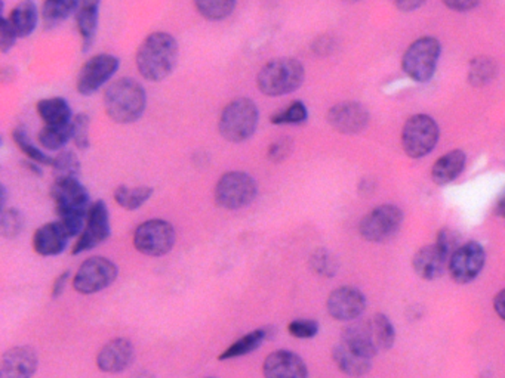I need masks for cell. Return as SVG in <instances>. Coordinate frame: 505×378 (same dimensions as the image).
Returning a JSON list of instances; mask_svg holds the SVG:
<instances>
[{"mask_svg": "<svg viewBox=\"0 0 505 378\" xmlns=\"http://www.w3.org/2000/svg\"><path fill=\"white\" fill-rule=\"evenodd\" d=\"M498 75V65L495 59L490 56H474L469 63L467 70V82L470 86L483 87L492 83Z\"/></svg>", "mask_w": 505, "mask_h": 378, "instance_id": "f546056e", "label": "cell"}, {"mask_svg": "<svg viewBox=\"0 0 505 378\" xmlns=\"http://www.w3.org/2000/svg\"><path fill=\"white\" fill-rule=\"evenodd\" d=\"M271 337V328H257V330L247 333V334L236 340L230 347H227L223 353L219 354V361H228V359L242 358L247 354L252 353L259 347L263 346L266 340Z\"/></svg>", "mask_w": 505, "mask_h": 378, "instance_id": "83f0119b", "label": "cell"}, {"mask_svg": "<svg viewBox=\"0 0 505 378\" xmlns=\"http://www.w3.org/2000/svg\"><path fill=\"white\" fill-rule=\"evenodd\" d=\"M442 55V44L434 35H422L408 46L402 56V70L412 82L427 83L433 79Z\"/></svg>", "mask_w": 505, "mask_h": 378, "instance_id": "52a82bcc", "label": "cell"}, {"mask_svg": "<svg viewBox=\"0 0 505 378\" xmlns=\"http://www.w3.org/2000/svg\"><path fill=\"white\" fill-rule=\"evenodd\" d=\"M68 280H70V271H64L63 274L56 276V281L52 284V299H58V297H61L64 290L67 287Z\"/></svg>", "mask_w": 505, "mask_h": 378, "instance_id": "bcb514c9", "label": "cell"}, {"mask_svg": "<svg viewBox=\"0 0 505 378\" xmlns=\"http://www.w3.org/2000/svg\"><path fill=\"white\" fill-rule=\"evenodd\" d=\"M39 8L33 0H21L20 4H16L9 15V23L13 25L16 35L20 39H27L35 33L39 24Z\"/></svg>", "mask_w": 505, "mask_h": 378, "instance_id": "4316f807", "label": "cell"}, {"mask_svg": "<svg viewBox=\"0 0 505 378\" xmlns=\"http://www.w3.org/2000/svg\"><path fill=\"white\" fill-rule=\"evenodd\" d=\"M52 170L56 177H77L82 169L79 157L73 151H60L58 155L54 157Z\"/></svg>", "mask_w": 505, "mask_h": 378, "instance_id": "f35d334b", "label": "cell"}, {"mask_svg": "<svg viewBox=\"0 0 505 378\" xmlns=\"http://www.w3.org/2000/svg\"><path fill=\"white\" fill-rule=\"evenodd\" d=\"M134 359L136 347L131 340L119 337L104 344L103 349L96 354V366L106 374H119L132 365Z\"/></svg>", "mask_w": 505, "mask_h": 378, "instance_id": "ac0fdd59", "label": "cell"}, {"mask_svg": "<svg viewBox=\"0 0 505 378\" xmlns=\"http://www.w3.org/2000/svg\"><path fill=\"white\" fill-rule=\"evenodd\" d=\"M72 236L60 221L49 222L36 229L33 235V248L40 256H58L67 248Z\"/></svg>", "mask_w": 505, "mask_h": 378, "instance_id": "44dd1931", "label": "cell"}, {"mask_svg": "<svg viewBox=\"0 0 505 378\" xmlns=\"http://www.w3.org/2000/svg\"><path fill=\"white\" fill-rule=\"evenodd\" d=\"M264 378H308V368L299 354L276 351L263 363Z\"/></svg>", "mask_w": 505, "mask_h": 378, "instance_id": "ffe728a7", "label": "cell"}, {"mask_svg": "<svg viewBox=\"0 0 505 378\" xmlns=\"http://www.w3.org/2000/svg\"><path fill=\"white\" fill-rule=\"evenodd\" d=\"M51 197L56 203L58 221L67 229L70 236H77L84 231L91 209L88 189L79 177H56L51 186Z\"/></svg>", "mask_w": 505, "mask_h": 378, "instance_id": "7a4b0ae2", "label": "cell"}, {"mask_svg": "<svg viewBox=\"0 0 505 378\" xmlns=\"http://www.w3.org/2000/svg\"><path fill=\"white\" fill-rule=\"evenodd\" d=\"M80 0H44L42 5V21H44L45 28L52 30V28L60 27L61 24L72 15H76L79 9Z\"/></svg>", "mask_w": 505, "mask_h": 378, "instance_id": "f1b7e54d", "label": "cell"}, {"mask_svg": "<svg viewBox=\"0 0 505 378\" xmlns=\"http://www.w3.org/2000/svg\"><path fill=\"white\" fill-rule=\"evenodd\" d=\"M367 295L362 290L350 285L335 288L327 300V311L330 318L341 323H353L367 309Z\"/></svg>", "mask_w": 505, "mask_h": 378, "instance_id": "2e32d148", "label": "cell"}, {"mask_svg": "<svg viewBox=\"0 0 505 378\" xmlns=\"http://www.w3.org/2000/svg\"><path fill=\"white\" fill-rule=\"evenodd\" d=\"M72 142V123L68 126H44L37 134V144L49 153H60Z\"/></svg>", "mask_w": 505, "mask_h": 378, "instance_id": "836d02e7", "label": "cell"}, {"mask_svg": "<svg viewBox=\"0 0 505 378\" xmlns=\"http://www.w3.org/2000/svg\"><path fill=\"white\" fill-rule=\"evenodd\" d=\"M18 39L20 37L16 35L8 18L2 15V18H0V52L5 55V54L13 51Z\"/></svg>", "mask_w": 505, "mask_h": 378, "instance_id": "7bdbcfd3", "label": "cell"}, {"mask_svg": "<svg viewBox=\"0 0 505 378\" xmlns=\"http://www.w3.org/2000/svg\"><path fill=\"white\" fill-rule=\"evenodd\" d=\"M258 185L247 172L231 170L219 177L214 188L215 204L224 210H240L254 203Z\"/></svg>", "mask_w": 505, "mask_h": 378, "instance_id": "ba28073f", "label": "cell"}, {"mask_svg": "<svg viewBox=\"0 0 505 378\" xmlns=\"http://www.w3.org/2000/svg\"><path fill=\"white\" fill-rule=\"evenodd\" d=\"M23 165H25V169H27L30 174H35V176H44L42 165L37 164V163L27 160V162L23 163Z\"/></svg>", "mask_w": 505, "mask_h": 378, "instance_id": "816d5d0a", "label": "cell"}, {"mask_svg": "<svg viewBox=\"0 0 505 378\" xmlns=\"http://www.w3.org/2000/svg\"><path fill=\"white\" fill-rule=\"evenodd\" d=\"M422 311L424 309H419V307L410 306L408 307V311H406V316H408V321H414V319H421L422 318Z\"/></svg>", "mask_w": 505, "mask_h": 378, "instance_id": "f5cc1de1", "label": "cell"}, {"mask_svg": "<svg viewBox=\"0 0 505 378\" xmlns=\"http://www.w3.org/2000/svg\"><path fill=\"white\" fill-rule=\"evenodd\" d=\"M318 330H320V325H318V321H315V319H294V321H291L289 325H288L289 334L295 337V339H313V337L318 334Z\"/></svg>", "mask_w": 505, "mask_h": 378, "instance_id": "60d3db41", "label": "cell"}, {"mask_svg": "<svg viewBox=\"0 0 505 378\" xmlns=\"http://www.w3.org/2000/svg\"><path fill=\"white\" fill-rule=\"evenodd\" d=\"M467 154L462 150H450L434 162L429 176L438 186H446L457 181L466 170Z\"/></svg>", "mask_w": 505, "mask_h": 378, "instance_id": "d4e9b609", "label": "cell"}, {"mask_svg": "<svg viewBox=\"0 0 505 378\" xmlns=\"http://www.w3.org/2000/svg\"><path fill=\"white\" fill-rule=\"evenodd\" d=\"M39 366L37 352L30 346H16L5 352L0 378H32Z\"/></svg>", "mask_w": 505, "mask_h": 378, "instance_id": "d6986e66", "label": "cell"}, {"mask_svg": "<svg viewBox=\"0 0 505 378\" xmlns=\"http://www.w3.org/2000/svg\"><path fill=\"white\" fill-rule=\"evenodd\" d=\"M332 359L342 374L348 375V377L367 375L372 370V361H374L348 346L342 340H339L332 349Z\"/></svg>", "mask_w": 505, "mask_h": 378, "instance_id": "603a6c76", "label": "cell"}, {"mask_svg": "<svg viewBox=\"0 0 505 378\" xmlns=\"http://www.w3.org/2000/svg\"><path fill=\"white\" fill-rule=\"evenodd\" d=\"M342 342L374 359L379 352H389L396 342V330L389 316L375 313L368 319L353 321L341 333Z\"/></svg>", "mask_w": 505, "mask_h": 378, "instance_id": "3957f363", "label": "cell"}, {"mask_svg": "<svg viewBox=\"0 0 505 378\" xmlns=\"http://www.w3.org/2000/svg\"><path fill=\"white\" fill-rule=\"evenodd\" d=\"M493 213H495L498 217L505 219V189L502 191L501 195L497 198V203H495V207H493Z\"/></svg>", "mask_w": 505, "mask_h": 378, "instance_id": "f907efd6", "label": "cell"}, {"mask_svg": "<svg viewBox=\"0 0 505 378\" xmlns=\"http://www.w3.org/2000/svg\"><path fill=\"white\" fill-rule=\"evenodd\" d=\"M25 226V217L21 210L11 207L2 210L0 214V234L6 240H14L23 233Z\"/></svg>", "mask_w": 505, "mask_h": 378, "instance_id": "8d00e7d4", "label": "cell"}, {"mask_svg": "<svg viewBox=\"0 0 505 378\" xmlns=\"http://www.w3.org/2000/svg\"><path fill=\"white\" fill-rule=\"evenodd\" d=\"M193 4L196 11L199 12V15L205 20L219 23L233 15L237 0H193Z\"/></svg>", "mask_w": 505, "mask_h": 378, "instance_id": "d6a6232c", "label": "cell"}, {"mask_svg": "<svg viewBox=\"0 0 505 378\" xmlns=\"http://www.w3.org/2000/svg\"><path fill=\"white\" fill-rule=\"evenodd\" d=\"M442 2L446 8L450 9V11L460 12V14L473 11L480 4V0H442Z\"/></svg>", "mask_w": 505, "mask_h": 378, "instance_id": "f6af8a7d", "label": "cell"}, {"mask_svg": "<svg viewBox=\"0 0 505 378\" xmlns=\"http://www.w3.org/2000/svg\"><path fill=\"white\" fill-rule=\"evenodd\" d=\"M370 114L367 106L356 101H344L330 106L327 122L342 134H358L367 129Z\"/></svg>", "mask_w": 505, "mask_h": 378, "instance_id": "e0dca14e", "label": "cell"}, {"mask_svg": "<svg viewBox=\"0 0 505 378\" xmlns=\"http://www.w3.org/2000/svg\"><path fill=\"white\" fill-rule=\"evenodd\" d=\"M6 200H8V189L6 186H0V209L5 210V204H6Z\"/></svg>", "mask_w": 505, "mask_h": 378, "instance_id": "db71d44e", "label": "cell"}, {"mask_svg": "<svg viewBox=\"0 0 505 378\" xmlns=\"http://www.w3.org/2000/svg\"><path fill=\"white\" fill-rule=\"evenodd\" d=\"M449 257L436 244L424 245L412 257V268L421 280L434 281L448 269Z\"/></svg>", "mask_w": 505, "mask_h": 378, "instance_id": "7402d4cb", "label": "cell"}, {"mask_svg": "<svg viewBox=\"0 0 505 378\" xmlns=\"http://www.w3.org/2000/svg\"><path fill=\"white\" fill-rule=\"evenodd\" d=\"M119 269L107 257H91L80 264L79 271L73 278V288L80 294H94L103 292L115 283Z\"/></svg>", "mask_w": 505, "mask_h": 378, "instance_id": "7c38bea8", "label": "cell"}, {"mask_svg": "<svg viewBox=\"0 0 505 378\" xmlns=\"http://www.w3.org/2000/svg\"><path fill=\"white\" fill-rule=\"evenodd\" d=\"M155 194V188L152 186H131L119 185L115 189L113 198H115L116 204L120 205L122 209L127 212H134L143 207Z\"/></svg>", "mask_w": 505, "mask_h": 378, "instance_id": "4dcf8cb0", "label": "cell"}, {"mask_svg": "<svg viewBox=\"0 0 505 378\" xmlns=\"http://www.w3.org/2000/svg\"><path fill=\"white\" fill-rule=\"evenodd\" d=\"M13 141L16 148L25 154L27 160H32L40 165H52L54 157H51L39 144L33 142L25 127H16L13 130Z\"/></svg>", "mask_w": 505, "mask_h": 378, "instance_id": "1f68e13d", "label": "cell"}, {"mask_svg": "<svg viewBox=\"0 0 505 378\" xmlns=\"http://www.w3.org/2000/svg\"><path fill=\"white\" fill-rule=\"evenodd\" d=\"M176 229L164 219H150L138 224L134 233V247L146 256L162 257L176 244Z\"/></svg>", "mask_w": 505, "mask_h": 378, "instance_id": "8fae6325", "label": "cell"}, {"mask_svg": "<svg viewBox=\"0 0 505 378\" xmlns=\"http://www.w3.org/2000/svg\"><path fill=\"white\" fill-rule=\"evenodd\" d=\"M308 115L310 114L306 103L295 99L282 110H278L275 114H271L270 123L275 126H299L308 120Z\"/></svg>", "mask_w": 505, "mask_h": 378, "instance_id": "e575fe53", "label": "cell"}, {"mask_svg": "<svg viewBox=\"0 0 505 378\" xmlns=\"http://www.w3.org/2000/svg\"><path fill=\"white\" fill-rule=\"evenodd\" d=\"M36 111L44 126H68L75 117L72 106L63 96L39 99Z\"/></svg>", "mask_w": 505, "mask_h": 378, "instance_id": "484cf974", "label": "cell"}, {"mask_svg": "<svg viewBox=\"0 0 505 378\" xmlns=\"http://www.w3.org/2000/svg\"><path fill=\"white\" fill-rule=\"evenodd\" d=\"M337 40L334 35H318L313 42H311V52L318 58H328L337 51Z\"/></svg>", "mask_w": 505, "mask_h": 378, "instance_id": "ee69618b", "label": "cell"}, {"mask_svg": "<svg viewBox=\"0 0 505 378\" xmlns=\"http://www.w3.org/2000/svg\"><path fill=\"white\" fill-rule=\"evenodd\" d=\"M434 244L438 245L445 253L446 256L450 259V256L457 252V248L462 244L461 234L457 233L455 229L449 228V226H445V228L439 231Z\"/></svg>", "mask_w": 505, "mask_h": 378, "instance_id": "b9f144b4", "label": "cell"}, {"mask_svg": "<svg viewBox=\"0 0 505 378\" xmlns=\"http://www.w3.org/2000/svg\"><path fill=\"white\" fill-rule=\"evenodd\" d=\"M136 378H155L153 375L148 374V373H141V374L136 375Z\"/></svg>", "mask_w": 505, "mask_h": 378, "instance_id": "11a10c76", "label": "cell"}, {"mask_svg": "<svg viewBox=\"0 0 505 378\" xmlns=\"http://www.w3.org/2000/svg\"><path fill=\"white\" fill-rule=\"evenodd\" d=\"M104 110L112 122L132 124L143 117L147 108L146 87L132 77H120L104 92Z\"/></svg>", "mask_w": 505, "mask_h": 378, "instance_id": "277c9868", "label": "cell"}, {"mask_svg": "<svg viewBox=\"0 0 505 378\" xmlns=\"http://www.w3.org/2000/svg\"><path fill=\"white\" fill-rule=\"evenodd\" d=\"M306 67L294 56L271 59L259 68L257 87L267 98H282L303 86Z\"/></svg>", "mask_w": 505, "mask_h": 378, "instance_id": "5b68a950", "label": "cell"}, {"mask_svg": "<svg viewBox=\"0 0 505 378\" xmlns=\"http://www.w3.org/2000/svg\"><path fill=\"white\" fill-rule=\"evenodd\" d=\"M72 142L79 151H88L91 146V117L86 113H77L72 120Z\"/></svg>", "mask_w": 505, "mask_h": 378, "instance_id": "74e56055", "label": "cell"}, {"mask_svg": "<svg viewBox=\"0 0 505 378\" xmlns=\"http://www.w3.org/2000/svg\"><path fill=\"white\" fill-rule=\"evenodd\" d=\"M101 0H80L76 12V27L82 42V51L88 52L96 44L100 24Z\"/></svg>", "mask_w": 505, "mask_h": 378, "instance_id": "cb8c5ba5", "label": "cell"}, {"mask_svg": "<svg viewBox=\"0 0 505 378\" xmlns=\"http://www.w3.org/2000/svg\"><path fill=\"white\" fill-rule=\"evenodd\" d=\"M178 58L179 45L171 33H150L136 49V70L147 82H162L176 70Z\"/></svg>", "mask_w": 505, "mask_h": 378, "instance_id": "6da1fadb", "label": "cell"}, {"mask_svg": "<svg viewBox=\"0 0 505 378\" xmlns=\"http://www.w3.org/2000/svg\"><path fill=\"white\" fill-rule=\"evenodd\" d=\"M110 235H112V224H110L107 204L103 200H96V203H92L84 231L77 238L75 247L72 248V253L75 256H79L82 253L89 252L92 248L103 244Z\"/></svg>", "mask_w": 505, "mask_h": 378, "instance_id": "9a60e30c", "label": "cell"}, {"mask_svg": "<svg viewBox=\"0 0 505 378\" xmlns=\"http://www.w3.org/2000/svg\"><path fill=\"white\" fill-rule=\"evenodd\" d=\"M440 127L434 117L429 114L410 115L403 124L402 148L406 155L419 160L429 155L438 146Z\"/></svg>", "mask_w": 505, "mask_h": 378, "instance_id": "9c48e42d", "label": "cell"}, {"mask_svg": "<svg viewBox=\"0 0 505 378\" xmlns=\"http://www.w3.org/2000/svg\"><path fill=\"white\" fill-rule=\"evenodd\" d=\"M344 2H347V4H358L360 0H344Z\"/></svg>", "mask_w": 505, "mask_h": 378, "instance_id": "9f6ffc18", "label": "cell"}, {"mask_svg": "<svg viewBox=\"0 0 505 378\" xmlns=\"http://www.w3.org/2000/svg\"><path fill=\"white\" fill-rule=\"evenodd\" d=\"M427 0H393V5L396 9L405 14H410L417 9L422 8L426 5Z\"/></svg>", "mask_w": 505, "mask_h": 378, "instance_id": "7dc6e473", "label": "cell"}, {"mask_svg": "<svg viewBox=\"0 0 505 378\" xmlns=\"http://www.w3.org/2000/svg\"><path fill=\"white\" fill-rule=\"evenodd\" d=\"M292 151H294V139L291 136H280L271 142L267 148V158L273 164H280L291 157Z\"/></svg>", "mask_w": 505, "mask_h": 378, "instance_id": "ab89813d", "label": "cell"}, {"mask_svg": "<svg viewBox=\"0 0 505 378\" xmlns=\"http://www.w3.org/2000/svg\"><path fill=\"white\" fill-rule=\"evenodd\" d=\"M493 311L505 323V288L501 292H498L493 297Z\"/></svg>", "mask_w": 505, "mask_h": 378, "instance_id": "681fc988", "label": "cell"}, {"mask_svg": "<svg viewBox=\"0 0 505 378\" xmlns=\"http://www.w3.org/2000/svg\"><path fill=\"white\" fill-rule=\"evenodd\" d=\"M120 59L113 54H96L80 67L76 89L82 96L101 91L119 71Z\"/></svg>", "mask_w": 505, "mask_h": 378, "instance_id": "4fadbf2b", "label": "cell"}, {"mask_svg": "<svg viewBox=\"0 0 505 378\" xmlns=\"http://www.w3.org/2000/svg\"><path fill=\"white\" fill-rule=\"evenodd\" d=\"M258 123V105L254 99L242 96L224 106L218 118V132L231 144H243L254 136Z\"/></svg>", "mask_w": 505, "mask_h": 378, "instance_id": "8992f818", "label": "cell"}, {"mask_svg": "<svg viewBox=\"0 0 505 378\" xmlns=\"http://www.w3.org/2000/svg\"><path fill=\"white\" fill-rule=\"evenodd\" d=\"M485 264L486 252L483 245L478 241H469L460 245L457 252L450 256L448 272L455 283L466 285L478 280Z\"/></svg>", "mask_w": 505, "mask_h": 378, "instance_id": "5bb4252c", "label": "cell"}, {"mask_svg": "<svg viewBox=\"0 0 505 378\" xmlns=\"http://www.w3.org/2000/svg\"><path fill=\"white\" fill-rule=\"evenodd\" d=\"M375 189H377V184H375L372 177H362V179L359 181L358 193L360 197H370V195H374Z\"/></svg>", "mask_w": 505, "mask_h": 378, "instance_id": "c3c4849f", "label": "cell"}, {"mask_svg": "<svg viewBox=\"0 0 505 378\" xmlns=\"http://www.w3.org/2000/svg\"><path fill=\"white\" fill-rule=\"evenodd\" d=\"M405 213L396 204H381L370 210L359 222V234L363 240L382 244L393 240L402 229Z\"/></svg>", "mask_w": 505, "mask_h": 378, "instance_id": "30bf717a", "label": "cell"}, {"mask_svg": "<svg viewBox=\"0 0 505 378\" xmlns=\"http://www.w3.org/2000/svg\"><path fill=\"white\" fill-rule=\"evenodd\" d=\"M308 264H310L311 271L323 278H334L338 272V262L335 259L334 254L325 247L316 248L315 252L311 253Z\"/></svg>", "mask_w": 505, "mask_h": 378, "instance_id": "d590c367", "label": "cell"}]
</instances>
